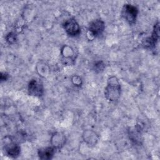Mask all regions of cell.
I'll list each match as a JSON object with an SVG mask.
<instances>
[{"label":"cell","mask_w":160,"mask_h":160,"mask_svg":"<svg viewBox=\"0 0 160 160\" xmlns=\"http://www.w3.org/2000/svg\"><path fill=\"white\" fill-rule=\"evenodd\" d=\"M16 40V34L12 33V32H11V33H9L7 36H6V41L8 42H9V43H12V42H14Z\"/></svg>","instance_id":"cell-12"},{"label":"cell","mask_w":160,"mask_h":160,"mask_svg":"<svg viewBox=\"0 0 160 160\" xmlns=\"http://www.w3.org/2000/svg\"><path fill=\"white\" fill-rule=\"evenodd\" d=\"M62 54L65 59H71L74 55V51L71 47L65 46L62 49Z\"/></svg>","instance_id":"cell-11"},{"label":"cell","mask_w":160,"mask_h":160,"mask_svg":"<svg viewBox=\"0 0 160 160\" xmlns=\"http://www.w3.org/2000/svg\"><path fill=\"white\" fill-rule=\"evenodd\" d=\"M159 22L156 24L154 26V29L153 30V32L152 33V36L149 38H148L145 41V47L148 48H152L154 47L155 44H156V42L158 41V39L159 36Z\"/></svg>","instance_id":"cell-6"},{"label":"cell","mask_w":160,"mask_h":160,"mask_svg":"<svg viewBox=\"0 0 160 160\" xmlns=\"http://www.w3.org/2000/svg\"><path fill=\"white\" fill-rule=\"evenodd\" d=\"M55 152V149L53 147H47L38 150V156L41 159H51L52 158Z\"/></svg>","instance_id":"cell-9"},{"label":"cell","mask_w":160,"mask_h":160,"mask_svg":"<svg viewBox=\"0 0 160 160\" xmlns=\"http://www.w3.org/2000/svg\"><path fill=\"white\" fill-rule=\"evenodd\" d=\"M63 28L66 33L70 36H76L80 33L79 25L74 18L66 20L63 24Z\"/></svg>","instance_id":"cell-3"},{"label":"cell","mask_w":160,"mask_h":160,"mask_svg":"<svg viewBox=\"0 0 160 160\" xmlns=\"http://www.w3.org/2000/svg\"><path fill=\"white\" fill-rule=\"evenodd\" d=\"M4 151L8 156L13 158H16L20 154L21 148L15 142H10L5 146Z\"/></svg>","instance_id":"cell-7"},{"label":"cell","mask_w":160,"mask_h":160,"mask_svg":"<svg viewBox=\"0 0 160 160\" xmlns=\"http://www.w3.org/2000/svg\"><path fill=\"white\" fill-rule=\"evenodd\" d=\"M104 95L110 101H116L121 96V84L116 76H111L108 78L107 85L104 89Z\"/></svg>","instance_id":"cell-1"},{"label":"cell","mask_w":160,"mask_h":160,"mask_svg":"<svg viewBox=\"0 0 160 160\" xmlns=\"http://www.w3.org/2000/svg\"><path fill=\"white\" fill-rule=\"evenodd\" d=\"M51 142L52 147L56 149H60L66 142V137L61 132H56L52 134Z\"/></svg>","instance_id":"cell-8"},{"label":"cell","mask_w":160,"mask_h":160,"mask_svg":"<svg viewBox=\"0 0 160 160\" xmlns=\"http://www.w3.org/2000/svg\"><path fill=\"white\" fill-rule=\"evenodd\" d=\"M28 91L31 95L39 97L41 96L44 91L42 84L36 79H32L30 81L28 85Z\"/></svg>","instance_id":"cell-5"},{"label":"cell","mask_w":160,"mask_h":160,"mask_svg":"<svg viewBox=\"0 0 160 160\" xmlns=\"http://www.w3.org/2000/svg\"><path fill=\"white\" fill-rule=\"evenodd\" d=\"M105 28V24L101 19H96L90 23L89 26V31L90 34L94 36L101 35Z\"/></svg>","instance_id":"cell-4"},{"label":"cell","mask_w":160,"mask_h":160,"mask_svg":"<svg viewBox=\"0 0 160 160\" xmlns=\"http://www.w3.org/2000/svg\"><path fill=\"white\" fill-rule=\"evenodd\" d=\"M138 14V9L135 6L131 4H126L123 6L122 15L126 21L130 24H133L136 22Z\"/></svg>","instance_id":"cell-2"},{"label":"cell","mask_w":160,"mask_h":160,"mask_svg":"<svg viewBox=\"0 0 160 160\" xmlns=\"http://www.w3.org/2000/svg\"><path fill=\"white\" fill-rule=\"evenodd\" d=\"M83 136L84 141L91 145H94L98 141L96 134L91 131H87L84 132Z\"/></svg>","instance_id":"cell-10"}]
</instances>
